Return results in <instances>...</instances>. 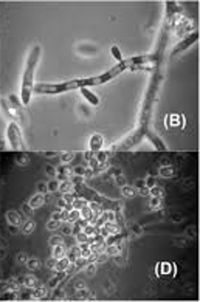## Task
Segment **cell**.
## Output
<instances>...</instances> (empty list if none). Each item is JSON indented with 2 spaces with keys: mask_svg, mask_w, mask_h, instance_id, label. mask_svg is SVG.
Here are the masks:
<instances>
[{
  "mask_svg": "<svg viewBox=\"0 0 200 302\" xmlns=\"http://www.w3.org/2000/svg\"><path fill=\"white\" fill-rule=\"evenodd\" d=\"M103 143H104L103 136L99 133H95V135H92V138L89 141V149L92 152H99V150H101V147H103Z\"/></svg>",
  "mask_w": 200,
  "mask_h": 302,
  "instance_id": "cell-6",
  "label": "cell"
},
{
  "mask_svg": "<svg viewBox=\"0 0 200 302\" xmlns=\"http://www.w3.org/2000/svg\"><path fill=\"white\" fill-rule=\"evenodd\" d=\"M79 92H81V95L87 99V103H90L92 106H98V104H99V98H98L93 92H90L87 87L79 89Z\"/></svg>",
  "mask_w": 200,
  "mask_h": 302,
  "instance_id": "cell-7",
  "label": "cell"
},
{
  "mask_svg": "<svg viewBox=\"0 0 200 302\" xmlns=\"http://www.w3.org/2000/svg\"><path fill=\"white\" fill-rule=\"evenodd\" d=\"M154 59V56H138V57H130V59H123L121 62H118L116 65H113L110 70L104 71L103 74L99 76H92V78H83V83H84V87H96V86H103L109 81L115 79L116 76L121 74L124 70L127 68H132V67H137V65H145L148 62Z\"/></svg>",
  "mask_w": 200,
  "mask_h": 302,
  "instance_id": "cell-1",
  "label": "cell"
},
{
  "mask_svg": "<svg viewBox=\"0 0 200 302\" xmlns=\"http://www.w3.org/2000/svg\"><path fill=\"white\" fill-rule=\"evenodd\" d=\"M42 197L39 195V197H34L33 200H31V206H39V205H42Z\"/></svg>",
  "mask_w": 200,
  "mask_h": 302,
  "instance_id": "cell-10",
  "label": "cell"
},
{
  "mask_svg": "<svg viewBox=\"0 0 200 302\" xmlns=\"http://www.w3.org/2000/svg\"><path fill=\"white\" fill-rule=\"evenodd\" d=\"M7 138H8V143L11 146L13 150L16 152H24L27 150V144L22 138V133L19 130L17 124L16 123H10L8 127H7Z\"/></svg>",
  "mask_w": 200,
  "mask_h": 302,
  "instance_id": "cell-4",
  "label": "cell"
},
{
  "mask_svg": "<svg viewBox=\"0 0 200 302\" xmlns=\"http://www.w3.org/2000/svg\"><path fill=\"white\" fill-rule=\"evenodd\" d=\"M83 87H84L83 79H72V81H65V83H57V84L39 83V84H34L33 92L39 95H57V93H67L72 90H79Z\"/></svg>",
  "mask_w": 200,
  "mask_h": 302,
  "instance_id": "cell-3",
  "label": "cell"
},
{
  "mask_svg": "<svg viewBox=\"0 0 200 302\" xmlns=\"http://www.w3.org/2000/svg\"><path fill=\"white\" fill-rule=\"evenodd\" d=\"M110 53H112V56L118 60V62H121V60H123V54H121V51H119V48H118L116 45H113V47L110 48Z\"/></svg>",
  "mask_w": 200,
  "mask_h": 302,
  "instance_id": "cell-9",
  "label": "cell"
},
{
  "mask_svg": "<svg viewBox=\"0 0 200 302\" xmlns=\"http://www.w3.org/2000/svg\"><path fill=\"white\" fill-rule=\"evenodd\" d=\"M198 39V33H194V34H191L189 37H186L183 42H180L175 48H174V53H172V56H175V54H178L180 51H183L185 48H188L189 45H192L195 40Z\"/></svg>",
  "mask_w": 200,
  "mask_h": 302,
  "instance_id": "cell-5",
  "label": "cell"
},
{
  "mask_svg": "<svg viewBox=\"0 0 200 302\" xmlns=\"http://www.w3.org/2000/svg\"><path fill=\"white\" fill-rule=\"evenodd\" d=\"M39 57H41V47L34 45L31 53H30V56H28V60H27V67H25L24 78H22V87H21V99H22V103L25 106L30 103L31 95H33L34 71H36L37 62H39Z\"/></svg>",
  "mask_w": 200,
  "mask_h": 302,
  "instance_id": "cell-2",
  "label": "cell"
},
{
  "mask_svg": "<svg viewBox=\"0 0 200 302\" xmlns=\"http://www.w3.org/2000/svg\"><path fill=\"white\" fill-rule=\"evenodd\" d=\"M148 138H149L151 143L155 146V149H157V150H166V146L162 143V139H160L157 135H154V133H148Z\"/></svg>",
  "mask_w": 200,
  "mask_h": 302,
  "instance_id": "cell-8",
  "label": "cell"
}]
</instances>
